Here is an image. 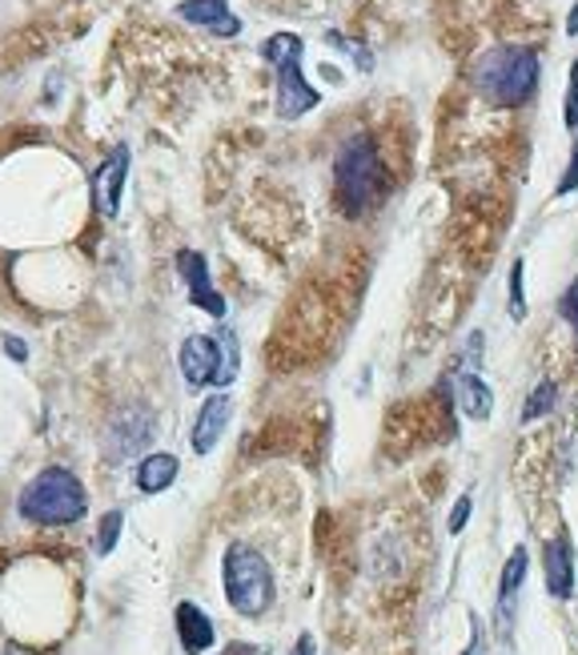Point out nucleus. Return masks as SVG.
I'll return each mask as SVG.
<instances>
[{
  "label": "nucleus",
  "instance_id": "nucleus-24",
  "mask_svg": "<svg viewBox=\"0 0 578 655\" xmlns=\"http://www.w3.org/2000/svg\"><path fill=\"white\" fill-rule=\"evenodd\" d=\"M4 350H9V358H17V362H29V346H24V338H17V334H4Z\"/></svg>",
  "mask_w": 578,
  "mask_h": 655
},
{
  "label": "nucleus",
  "instance_id": "nucleus-5",
  "mask_svg": "<svg viewBox=\"0 0 578 655\" xmlns=\"http://www.w3.org/2000/svg\"><path fill=\"white\" fill-rule=\"evenodd\" d=\"M178 367L190 390H225L229 382H237V370H242L237 334L225 326L217 334H190L178 350Z\"/></svg>",
  "mask_w": 578,
  "mask_h": 655
},
{
  "label": "nucleus",
  "instance_id": "nucleus-23",
  "mask_svg": "<svg viewBox=\"0 0 578 655\" xmlns=\"http://www.w3.org/2000/svg\"><path fill=\"white\" fill-rule=\"evenodd\" d=\"M470 511H474V499H470V495H462V499L454 503V515H450V535H462Z\"/></svg>",
  "mask_w": 578,
  "mask_h": 655
},
{
  "label": "nucleus",
  "instance_id": "nucleus-3",
  "mask_svg": "<svg viewBox=\"0 0 578 655\" xmlns=\"http://www.w3.org/2000/svg\"><path fill=\"white\" fill-rule=\"evenodd\" d=\"M386 189V169H382V154L374 137L357 134L350 141H342L334 157V193L338 205H342L350 218H362V213L382 198Z\"/></svg>",
  "mask_w": 578,
  "mask_h": 655
},
{
  "label": "nucleus",
  "instance_id": "nucleus-4",
  "mask_svg": "<svg viewBox=\"0 0 578 655\" xmlns=\"http://www.w3.org/2000/svg\"><path fill=\"white\" fill-rule=\"evenodd\" d=\"M222 591L242 620H261L274 608V571L266 556L249 543H229L222 556Z\"/></svg>",
  "mask_w": 578,
  "mask_h": 655
},
{
  "label": "nucleus",
  "instance_id": "nucleus-9",
  "mask_svg": "<svg viewBox=\"0 0 578 655\" xmlns=\"http://www.w3.org/2000/svg\"><path fill=\"white\" fill-rule=\"evenodd\" d=\"M129 166H133L129 145H117V149H113V154L97 166V173H93V205H97V213H100V218H109V222L117 218V213H121Z\"/></svg>",
  "mask_w": 578,
  "mask_h": 655
},
{
  "label": "nucleus",
  "instance_id": "nucleus-2",
  "mask_svg": "<svg viewBox=\"0 0 578 655\" xmlns=\"http://www.w3.org/2000/svg\"><path fill=\"white\" fill-rule=\"evenodd\" d=\"M85 511H89V495L68 467L36 471L17 495V515L33 527H68L85 519Z\"/></svg>",
  "mask_w": 578,
  "mask_h": 655
},
{
  "label": "nucleus",
  "instance_id": "nucleus-17",
  "mask_svg": "<svg viewBox=\"0 0 578 655\" xmlns=\"http://www.w3.org/2000/svg\"><path fill=\"white\" fill-rule=\"evenodd\" d=\"M121 527H125V511H121V507H113V511L100 515L97 539H93V551H97L100 559L113 556V547H117V539H121Z\"/></svg>",
  "mask_w": 578,
  "mask_h": 655
},
{
  "label": "nucleus",
  "instance_id": "nucleus-1",
  "mask_svg": "<svg viewBox=\"0 0 578 655\" xmlns=\"http://www.w3.org/2000/svg\"><path fill=\"white\" fill-rule=\"evenodd\" d=\"M538 77H543L538 53L526 45L486 49L479 56V65H474V85H479V93L494 109H518V105H526L538 93Z\"/></svg>",
  "mask_w": 578,
  "mask_h": 655
},
{
  "label": "nucleus",
  "instance_id": "nucleus-7",
  "mask_svg": "<svg viewBox=\"0 0 578 655\" xmlns=\"http://www.w3.org/2000/svg\"><path fill=\"white\" fill-rule=\"evenodd\" d=\"M157 439V414L149 406H125L117 419L109 422V455L113 458H137L149 451Z\"/></svg>",
  "mask_w": 578,
  "mask_h": 655
},
{
  "label": "nucleus",
  "instance_id": "nucleus-15",
  "mask_svg": "<svg viewBox=\"0 0 578 655\" xmlns=\"http://www.w3.org/2000/svg\"><path fill=\"white\" fill-rule=\"evenodd\" d=\"M526 563H531V556H526V547H514V556L506 559V567H502V583H499V627H502V632L511 627L514 595H518V588H523Z\"/></svg>",
  "mask_w": 578,
  "mask_h": 655
},
{
  "label": "nucleus",
  "instance_id": "nucleus-11",
  "mask_svg": "<svg viewBox=\"0 0 578 655\" xmlns=\"http://www.w3.org/2000/svg\"><path fill=\"white\" fill-rule=\"evenodd\" d=\"M543 575H546V591L555 600H570L575 595V543H570V535H555L543 547Z\"/></svg>",
  "mask_w": 578,
  "mask_h": 655
},
{
  "label": "nucleus",
  "instance_id": "nucleus-13",
  "mask_svg": "<svg viewBox=\"0 0 578 655\" xmlns=\"http://www.w3.org/2000/svg\"><path fill=\"white\" fill-rule=\"evenodd\" d=\"M178 17L181 21L197 24V29H210L213 36H237L242 33V21L229 12V0H181Z\"/></svg>",
  "mask_w": 578,
  "mask_h": 655
},
{
  "label": "nucleus",
  "instance_id": "nucleus-19",
  "mask_svg": "<svg viewBox=\"0 0 578 655\" xmlns=\"http://www.w3.org/2000/svg\"><path fill=\"white\" fill-rule=\"evenodd\" d=\"M523 257H518V262H514V270H511V314L514 318H518V323H523L526 318V294H523Z\"/></svg>",
  "mask_w": 578,
  "mask_h": 655
},
{
  "label": "nucleus",
  "instance_id": "nucleus-21",
  "mask_svg": "<svg viewBox=\"0 0 578 655\" xmlns=\"http://www.w3.org/2000/svg\"><path fill=\"white\" fill-rule=\"evenodd\" d=\"M558 314H563V318H567V323L575 326V338H578V278L570 282L567 294L558 298Z\"/></svg>",
  "mask_w": 578,
  "mask_h": 655
},
{
  "label": "nucleus",
  "instance_id": "nucleus-26",
  "mask_svg": "<svg viewBox=\"0 0 578 655\" xmlns=\"http://www.w3.org/2000/svg\"><path fill=\"white\" fill-rule=\"evenodd\" d=\"M567 33H570V36H578V4H575V9H570V17H567Z\"/></svg>",
  "mask_w": 578,
  "mask_h": 655
},
{
  "label": "nucleus",
  "instance_id": "nucleus-25",
  "mask_svg": "<svg viewBox=\"0 0 578 655\" xmlns=\"http://www.w3.org/2000/svg\"><path fill=\"white\" fill-rule=\"evenodd\" d=\"M289 655H313V635L306 632V635H298V644H293V652Z\"/></svg>",
  "mask_w": 578,
  "mask_h": 655
},
{
  "label": "nucleus",
  "instance_id": "nucleus-20",
  "mask_svg": "<svg viewBox=\"0 0 578 655\" xmlns=\"http://www.w3.org/2000/svg\"><path fill=\"white\" fill-rule=\"evenodd\" d=\"M567 129L578 137V61L570 65V85H567Z\"/></svg>",
  "mask_w": 578,
  "mask_h": 655
},
{
  "label": "nucleus",
  "instance_id": "nucleus-27",
  "mask_svg": "<svg viewBox=\"0 0 578 655\" xmlns=\"http://www.w3.org/2000/svg\"><path fill=\"white\" fill-rule=\"evenodd\" d=\"M462 655H479V644H470V647H467V652H462Z\"/></svg>",
  "mask_w": 578,
  "mask_h": 655
},
{
  "label": "nucleus",
  "instance_id": "nucleus-16",
  "mask_svg": "<svg viewBox=\"0 0 578 655\" xmlns=\"http://www.w3.org/2000/svg\"><path fill=\"white\" fill-rule=\"evenodd\" d=\"M454 394H458V406H462L470 419H490V414H494V394H490V387L474 370H458Z\"/></svg>",
  "mask_w": 578,
  "mask_h": 655
},
{
  "label": "nucleus",
  "instance_id": "nucleus-6",
  "mask_svg": "<svg viewBox=\"0 0 578 655\" xmlns=\"http://www.w3.org/2000/svg\"><path fill=\"white\" fill-rule=\"evenodd\" d=\"M301 53H306V41L298 33H274L261 45V56H266V65H274L278 73V101H274V109H278L281 122H298L306 117L310 109L322 105V93L313 89L306 73H301Z\"/></svg>",
  "mask_w": 578,
  "mask_h": 655
},
{
  "label": "nucleus",
  "instance_id": "nucleus-10",
  "mask_svg": "<svg viewBox=\"0 0 578 655\" xmlns=\"http://www.w3.org/2000/svg\"><path fill=\"white\" fill-rule=\"evenodd\" d=\"M229 419H234V399H229L225 390H213V394H205V402L197 406V414H193V426H190L193 455H210L213 446L225 439V426H229Z\"/></svg>",
  "mask_w": 578,
  "mask_h": 655
},
{
  "label": "nucleus",
  "instance_id": "nucleus-22",
  "mask_svg": "<svg viewBox=\"0 0 578 655\" xmlns=\"http://www.w3.org/2000/svg\"><path fill=\"white\" fill-rule=\"evenodd\" d=\"M578 189V137H575V149H570V161H567V173H563V181H558V198H567V193H575Z\"/></svg>",
  "mask_w": 578,
  "mask_h": 655
},
{
  "label": "nucleus",
  "instance_id": "nucleus-8",
  "mask_svg": "<svg viewBox=\"0 0 578 655\" xmlns=\"http://www.w3.org/2000/svg\"><path fill=\"white\" fill-rule=\"evenodd\" d=\"M178 270H181V278H185V289H190L193 306H197V310H205L210 318H217V323H225L229 302H225L222 289L213 286L205 254H201V250H178Z\"/></svg>",
  "mask_w": 578,
  "mask_h": 655
},
{
  "label": "nucleus",
  "instance_id": "nucleus-18",
  "mask_svg": "<svg viewBox=\"0 0 578 655\" xmlns=\"http://www.w3.org/2000/svg\"><path fill=\"white\" fill-rule=\"evenodd\" d=\"M555 399H558V387L550 382V378H543L538 387L531 390V399H526V411H523V419L526 422H534V419H543V414H550V406H555Z\"/></svg>",
  "mask_w": 578,
  "mask_h": 655
},
{
  "label": "nucleus",
  "instance_id": "nucleus-12",
  "mask_svg": "<svg viewBox=\"0 0 578 655\" xmlns=\"http://www.w3.org/2000/svg\"><path fill=\"white\" fill-rule=\"evenodd\" d=\"M173 620H178V640H181V652L185 655H205L213 644H217L213 620L193 600H181L178 611H173Z\"/></svg>",
  "mask_w": 578,
  "mask_h": 655
},
{
  "label": "nucleus",
  "instance_id": "nucleus-14",
  "mask_svg": "<svg viewBox=\"0 0 578 655\" xmlns=\"http://www.w3.org/2000/svg\"><path fill=\"white\" fill-rule=\"evenodd\" d=\"M178 475H181V458L169 455V451H153V455H144L137 463L133 483L141 495H161V490H169L178 483Z\"/></svg>",
  "mask_w": 578,
  "mask_h": 655
}]
</instances>
